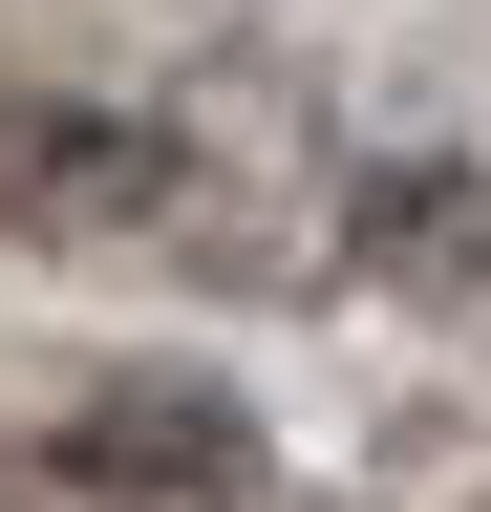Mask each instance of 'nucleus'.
Here are the masks:
<instances>
[{"instance_id":"3","label":"nucleus","mask_w":491,"mask_h":512,"mask_svg":"<svg viewBox=\"0 0 491 512\" xmlns=\"http://www.w3.org/2000/svg\"><path fill=\"white\" fill-rule=\"evenodd\" d=\"M363 278H406V299H470V278H491V171H470V150H406V171H363Z\"/></svg>"},{"instance_id":"2","label":"nucleus","mask_w":491,"mask_h":512,"mask_svg":"<svg viewBox=\"0 0 491 512\" xmlns=\"http://www.w3.org/2000/svg\"><path fill=\"white\" fill-rule=\"evenodd\" d=\"M43 470H65V491H171V512H214L235 470H257V427H235L214 384H107V406H65Z\"/></svg>"},{"instance_id":"1","label":"nucleus","mask_w":491,"mask_h":512,"mask_svg":"<svg viewBox=\"0 0 491 512\" xmlns=\"http://www.w3.org/2000/svg\"><path fill=\"white\" fill-rule=\"evenodd\" d=\"M129 214H171V150L150 128H107V107H65V86H0V235H129Z\"/></svg>"}]
</instances>
